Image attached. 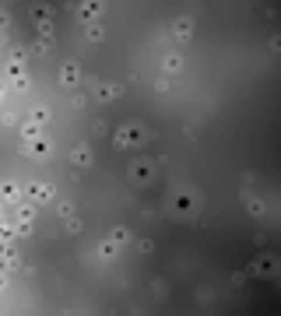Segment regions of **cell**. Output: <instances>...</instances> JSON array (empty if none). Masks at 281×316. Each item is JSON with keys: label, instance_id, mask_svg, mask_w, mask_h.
I'll list each match as a JSON object with an SVG mask.
<instances>
[{"label": "cell", "instance_id": "obj_1", "mask_svg": "<svg viewBox=\"0 0 281 316\" xmlns=\"http://www.w3.org/2000/svg\"><path fill=\"white\" fill-rule=\"evenodd\" d=\"M169 208L176 214H197L200 211V193L193 186H176L172 197H169Z\"/></svg>", "mask_w": 281, "mask_h": 316}, {"label": "cell", "instance_id": "obj_2", "mask_svg": "<svg viewBox=\"0 0 281 316\" xmlns=\"http://www.w3.org/2000/svg\"><path fill=\"white\" fill-rule=\"evenodd\" d=\"M151 137H155V134H151L148 127H137V123H127V127L112 130L116 148H137V144H144V141H151Z\"/></svg>", "mask_w": 281, "mask_h": 316}, {"label": "cell", "instance_id": "obj_3", "mask_svg": "<svg viewBox=\"0 0 281 316\" xmlns=\"http://www.w3.org/2000/svg\"><path fill=\"white\" fill-rule=\"evenodd\" d=\"M127 172H130V179L137 186H151L158 179V158H134Z\"/></svg>", "mask_w": 281, "mask_h": 316}, {"label": "cell", "instance_id": "obj_4", "mask_svg": "<svg viewBox=\"0 0 281 316\" xmlns=\"http://www.w3.org/2000/svg\"><path fill=\"white\" fill-rule=\"evenodd\" d=\"M92 162H95V155H92V148H88L85 141L70 148V165H74V169H88Z\"/></svg>", "mask_w": 281, "mask_h": 316}, {"label": "cell", "instance_id": "obj_5", "mask_svg": "<svg viewBox=\"0 0 281 316\" xmlns=\"http://www.w3.org/2000/svg\"><path fill=\"white\" fill-rule=\"evenodd\" d=\"M56 74H60V85H67V88H70V85L81 81V63H77V60H63Z\"/></svg>", "mask_w": 281, "mask_h": 316}, {"label": "cell", "instance_id": "obj_6", "mask_svg": "<svg viewBox=\"0 0 281 316\" xmlns=\"http://www.w3.org/2000/svg\"><path fill=\"white\" fill-rule=\"evenodd\" d=\"M119 95V85H109V81H92V99L95 102H112Z\"/></svg>", "mask_w": 281, "mask_h": 316}, {"label": "cell", "instance_id": "obj_7", "mask_svg": "<svg viewBox=\"0 0 281 316\" xmlns=\"http://www.w3.org/2000/svg\"><path fill=\"white\" fill-rule=\"evenodd\" d=\"M172 39H176L179 46H186L190 39H193V25H190V18H176V21H172Z\"/></svg>", "mask_w": 281, "mask_h": 316}, {"label": "cell", "instance_id": "obj_8", "mask_svg": "<svg viewBox=\"0 0 281 316\" xmlns=\"http://www.w3.org/2000/svg\"><path fill=\"white\" fill-rule=\"evenodd\" d=\"M28 193L35 197L39 204H46V201H53V186H50V183H32V186H28Z\"/></svg>", "mask_w": 281, "mask_h": 316}, {"label": "cell", "instance_id": "obj_9", "mask_svg": "<svg viewBox=\"0 0 281 316\" xmlns=\"http://www.w3.org/2000/svg\"><path fill=\"white\" fill-rule=\"evenodd\" d=\"M162 70H166L169 77H172V74H179V70H183V53H169V56L162 60Z\"/></svg>", "mask_w": 281, "mask_h": 316}, {"label": "cell", "instance_id": "obj_10", "mask_svg": "<svg viewBox=\"0 0 281 316\" xmlns=\"http://www.w3.org/2000/svg\"><path fill=\"white\" fill-rule=\"evenodd\" d=\"M116 253H119V246H116L112 239H102V243L95 246V257H99V260H112Z\"/></svg>", "mask_w": 281, "mask_h": 316}, {"label": "cell", "instance_id": "obj_11", "mask_svg": "<svg viewBox=\"0 0 281 316\" xmlns=\"http://www.w3.org/2000/svg\"><path fill=\"white\" fill-rule=\"evenodd\" d=\"M102 11H106L102 4H77V7H74V14H77V18H81V21H88V18H95V14H102Z\"/></svg>", "mask_w": 281, "mask_h": 316}, {"label": "cell", "instance_id": "obj_12", "mask_svg": "<svg viewBox=\"0 0 281 316\" xmlns=\"http://www.w3.org/2000/svg\"><path fill=\"white\" fill-rule=\"evenodd\" d=\"M109 239H112L116 246H123V243H130V228H127V225H112V232H109Z\"/></svg>", "mask_w": 281, "mask_h": 316}, {"label": "cell", "instance_id": "obj_13", "mask_svg": "<svg viewBox=\"0 0 281 316\" xmlns=\"http://www.w3.org/2000/svg\"><path fill=\"white\" fill-rule=\"evenodd\" d=\"M246 211H250L253 218H264V214H267V204L260 201V197H246Z\"/></svg>", "mask_w": 281, "mask_h": 316}, {"label": "cell", "instance_id": "obj_14", "mask_svg": "<svg viewBox=\"0 0 281 316\" xmlns=\"http://www.w3.org/2000/svg\"><path fill=\"white\" fill-rule=\"evenodd\" d=\"M39 35H43V43H50V39L56 35V25H53V18H43V21H39Z\"/></svg>", "mask_w": 281, "mask_h": 316}, {"label": "cell", "instance_id": "obj_15", "mask_svg": "<svg viewBox=\"0 0 281 316\" xmlns=\"http://www.w3.org/2000/svg\"><path fill=\"white\" fill-rule=\"evenodd\" d=\"M85 35H88V43H102V39H106V28H102V25H88Z\"/></svg>", "mask_w": 281, "mask_h": 316}, {"label": "cell", "instance_id": "obj_16", "mask_svg": "<svg viewBox=\"0 0 281 316\" xmlns=\"http://www.w3.org/2000/svg\"><path fill=\"white\" fill-rule=\"evenodd\" d=\"M18 232H32V208L21 211V218H18Z\"/></svg>", "mask_w": 281, "mask_h": 316}, {"label": "cell", "instance_id": "obj_17", "mask_svg": "<svg viewBox=\"0 0 281 316\" xmlns=\"http://www.w3.org/2000/svg\"><path fill=\"white\" fill-rule=\"evenodd\" d=\"M63 221H67V232H70V235H77V232L85 228V225H81V218H77V214H70V218H63Z\"/></svg>", "mask_w": 281, "mask_h": 316}, {"label": "cell", "instance_id": "obj_18", "mask_svg": "<svg viewBox=\"0 0 281 316\" xmlns=\"http://www.w3.org/2000/svg\"><path fill=\"white\" fill-rule=\"evenodd\" d=\"M32 120H35L39 127H46V123H50V109H35V112H32Z\"/></svg>", "mask_w": 281, "mask_h": 316}, {"label": "cell", "instance_id": "obj_19", "mask_svg": "<svg viewBox=\"0 0 281 316\" xmlns=\"http://www.w3.org/2000/svg\"><path fill=\"white\" fill-rule=\"evenodd\" d=\"M92 134H95V137H106V134H109V123H106V120H95V123H92Z\"/></svg>", "mask_w": 281, "mask_h": 316}, {"label": "cell", "instance_id": "obj_20", "mask_svg": "<svg viewBox=\"0 0 281 316\" xmlns=\"http://www.w3.org/2000/svg\"><path fill=\"white\" fill-rule=\"evenodd\" d=\"M56 214H60V218H70V214H74V204H70V201H60V204H56Z\"/></svg>", "mask_w": 281, "mask_h": 316}, {"label": "cell", "instance_id": "obj_21", "mask_svg": "<svg viewBox=\"0 0 281 316\" xmlns=\"http://www.w3.org/2000/svg\"><path fill=\"white\" fill-rule=\"evenodd\" d=\"M14 88H18V92H28V88H32V77L18 74V77H14Z\"/></svg>", "mask_w": 281, "mask_h": 316}, {"label": "cell", "instance_id": "obj_22", "mask_svg": "<svg viewBox=\"0 0 281 316\" xmlns=\"http://www.w3.org/2000/svg\"><path fill=\"white\" fill-rule=\"evenodd\" d=\"M32 53H35V56H46V53H50V43H43V39L32 43Z\"/></svg>", "mask_w": 281, "mask_h": 316}, {"label": "cell", "instance_id": "obj_23", "mask_svg": "<svg viewBox=\"0 0 281 316\" xmlns=\"http://www.w3.org/2000/svg\"><path fill=\"white\" fill-rule=\"evenodd\" d=\"M197 134H200L197 123H186V127H183V137H186V141H197Z\"/></svg>", "mask_w": 281, "mask_h": 316}, {"label": "cell", "instance_id": "obj_24", "mask_svg": "<svg viewBox=\"0 0 281 316\" xmlns=\"http://www.w3.org/2000/svg\"><path fill=\"white\" fill-rule=\"evenodd\" d=\"M0 123H4V127H14L18 116H14V112H4V116H0Z\"/></svg>", "mask_w": 281, "mask_h": 316}, {"label": "cell", "instance_id": "obj_25", "mask_svg": "<svg viewBox=\"0 0 281 316\" xmlns=\"http://www.w3.org/2000/svg\"><path fill=\"white\" fill-rule=\"evenodd\" d=\"M137 250H141V253H155V243H151V239H141Z\"/></svg>", "mask_w": 281, "mask_h": 316}, {"label": "cell", "instance_id": "obj_26", "mask_svg": "<svg viewBox=\"0 0 281 316\" xmlns=\"http://www.w3.org/2000/svg\"><path fill=\"white\" fill-rule=\"evenodd\" d=\"M11 28V14L7 11H0V32H7Z\"/></svg>", "mask_w": 281, "mask_h": 316}, {"label": "cell", "instance_id": "obj_27", "mask_svg": "<svg viewBox=\"0 0 281 316\" xmlns=\"http://www.w3.org/2000/svg\"><path fill=\"white\" fill-rule=\"evenodd\" d=\"M151 292H155V295H166V281H162V278L151 281Z\"/></svg>", "mask_w": 281, "mask_h": 316}, {"label": "cell", "instance_id": "obj_28", "mask_svg": "<svg viewBox=\"0 0 281 316\" xmlns=\"http://www.w3.org/2000/svg\"><path fill=\"white\" fill-rule=\"evenodd\" d=\"M70 105H74V109H85V105H88V99H85V95H74V99H70Z\"/></svg>", "mask_w": 281, "mask_h": 316}, {"label": "cell", "instance_id": "obj_29", "mask_svg": "<svg viewBox=\"0 0 281 316\" xmlns=\"http://www.w3.org/2000/svg\"><path fill=\"white\" fill-rule=\"evenodd\" d=\"M267 50H271V53H281V39H278V35H271V43H267Z\"/></svg>", "mask_w": 281, "mask_h": 316}, {"label": "cell", "instance_id": "obj_30", "mask_svg": "<svg viewBox=\"0 0 281 316\" xmlns=\"http://www.w3.org/2000/svg\"><path fill=\"white\" fill-rule=\"evenodd\" d=\"M7 43H11V35H7V32H0V46H7Z\"/></svg>", "mask_w": 281, "mask_h": 316}, {"label": "cell", "instance_id": "obj_31", "mask_svg": "<svg viewBox=\"0 0 281 316\" xmlns=\"http://www.w3.org/2000/svg\"><path fill=\"white\" fill-rule=\"evenodd\" d=\"M0 288H4V274H0Z\"/></svg>", "mask_w": 281, "mask_h": 316}, {"label": "cell", "instance_id": "obj_32", "mask_svg": "<svg viewBox=\"0 0 281 316\" xmlns=\"http://www.w3.org/2000/svg\"><path fill=\"white\" fill-rule=\"evenodd\" d=\"M0 102H4V88H0Z\"/></svg>", "mask_w": 281, "mask_h": 316}]
</instances>
